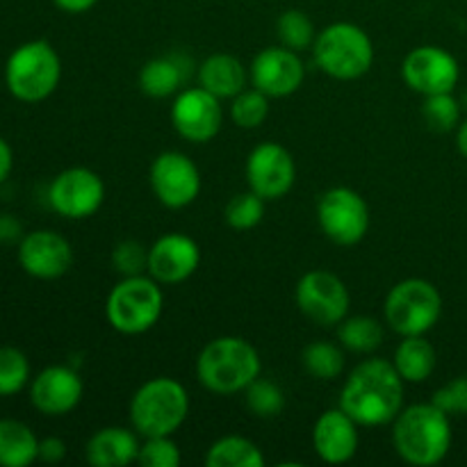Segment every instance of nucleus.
<instances>
[{"label": "nucleus", "instance_id": "1", "mask_svg": "<svg viewBox=\"0 0 467 467\" xmlns=\"http://www.w3.org/2000/svg\"><path fill=\"white\" fill-rule=\"evenodd\" d=\"M404 383L392 360L368 358L351 369L337 406L360 427L392 424L404 409Z\"/></svg>", "mask_w": 467, "mask_h": 467}, {"label": "nucleus", "instance_id": "2", "mask_svg": "<svg viewBox=\"0 0 467 467\" xmlns=\"http://www.w3.org/2000/svg\"><path fill=\"white\" fill-rule=\"evenodd\" d=\"M451 441V418L433 401L406 406L392 422V447L409 465H438L450 454Z\"/></svg>", "mask_w": 467, "mask_h": 467}, {"label": "nucleus", "instance_id": "3", "mask_svg": "<svg viewBox=\"0 0 467 467\" xmlns=\"http://www.w3.org/2000/svg\"><path fill=\"white\" fill-rule=\"evenodd\" d=\"M263 372L258 349L240 336L210 340L196 358V379L208 392L231 397L244 392Z\"/></svg>", "mask_w": 467, "mask_h": 467}, {"label": "nucleus", "instance_id": "4", "mask_svg": "<svg viewBox=\"0 0 467 467\" xmlns=\"http://www.w3.org/2000/svg\"><path fill=\"white\" fill-rule=\"evenodd\" d=\"M128 413H130V427L141 438L173 436L190 415V395L176 379H149L135 390Z\"/></svg>", "mask_w": 467, "mask_h": 467}, {"label": "nucleus", "instance_id": "5", "mask_svg": "<svg viewBox=\"0 0 467 467\" xmlns=\"http://www.w3.org/2000/svg\"><path fill=\"white\" fill-rule=\"evenodd\" d=\"M62 80V59L50 41L32 39L16 46L5 62V85L21 103H41Z\"/></svg>", "mask_w": 467, "mask_h": 467}, {"label": "nucleus", "instance_id": "6", "mask_svg": "<svg viewBox=\"0 0 467 467\" xmlns=\"http://www.w3.org/2000/svg\"><path fill=\"white\" fill-rule=\"evenodd\" d=\"M313 59L333 80H358L372 68L374 44L368 32L349 21H337L317 32Z\"/></svg>", "mask_w": 467, "mask_h": 467}, {"label": "nucleus", "instance_id": "7", "mask_svg": "<svg viewBox=\"0 0 467 467\" xmlns=\"http://www.w3.org/2000/svg\"><path fill=\"white\" fill-rule=\"evenodd\" d=\"M164 310L162 287L149 274L121 276L105 299V319L121 336H141L160 322Z\"/></svg>", "mask_w": 467, "mask_h": 467}, {"label": "nucleus", "instance_id": "8", "mask_svg": "<svg viewBox=\"0 0 467 467\" xmlns=\"http://www.w3.org/2000/svg\"><path fill=\"white\" fill-rule=\"evenodd\" d=\"M442 315V295L427 278H404L388 292L386 324L397 336H427Z\"/></svg>", "mask_w": 467, "mask_h": 467}, {"label": "nucleus", "instance_id": "9", "mask_svg": "<svg viewBox=\"0 0 467 467\" xmlns=\"http://www.w3.org/2000/svg\"><path fill=\"white\" fill-rule=\"evenodd\" d=\"M317 223L337 246H356L369 231L368 201L351 187H331L317 203Z\"/></svg>", "mask_w": 467, "mask_h": 467}, {"label": "nucleus", "instance_id": "10", "mask_svg": "<svg viewBox=\"0 0 467 467\" xmlns=\"http://www.w3.org/2000/svg\"><path fill=\"white\" fill-rule=\"evenodd\" d=\"M296 308L317 327H337L349 315V287L337 274L313 269L304 274L295 290Z\"/></svg>", "mask_w": 467, "mask_h": 467}, {"label": "nucleus", "instance_id": "11", "mask_svg": "<svg viewBox=\"0 0 467 467\" xmlns=\"http://www.w3.org/2000/svg\"><path fill=\"white\" fill-rule=\"evenodd\" d=\"M48 203L59 217L80 222L94 217L105 203V182L94 169L68 167L53 178Z\"/></svg>", "mask_w": 467, "mask_h": 467}, {"label": "nucleus", "instance_id": "12", "mask_svg": "<svg viewBox=\"0 0 467 467\" xmlns=\"http://www.w3.org/2000/svg\"><path fill=\"white\" fill-rule=\"evenodd\" d=\"M149 181L155 199L169 210H182L194 203L203 185L196 162L181 150H164L155 155Z\"/></svg>", "mask_w": 467, "mask_h": 467}, {"label": "nucleus", "instance_id": "13", "mask_svg": "<svg viewBox=\"0 0 467 467\" xmlns=\"http://www.w3.org/2000/svg\"><path fill=\"white\" fill-rule=\"evenodd\" d=\"M171 126L192 144H208L219 135L223 123L222 100L203 87H187L173 96Z\"/></svg>", "mask_w": 467, "mask_h": 467}, {"label": "nucleus", "instance_id": "14", "mask_svg": "<svg viewBox=\"0 0 467 467\" xmlns=\"http://www.w3.org/2000/svg\"><path fill=\"white\" fill-rule=\"evenodd\" d=\"M401 78L409 89L420 96L450 94L459 85L461 67L450 50L441 46H420L404 57Z\"/></svg>", "mask_w": 467, "mask_h": 467}, {"label": "nucleus", "instance_id": "15", "mask_svg": "<svg viewBox=\"0 0 467 467\" xmlns=\"http://www.w3.org/2000/svg\"><path fill=\"white\" fill-rule=\"evenodd\" d=\"M246 182L249 190L265 201H278L290 194L296 181V164L290 150L276 141L258 144L246 158Z\"/></svg>", "mask_w": 467, "mask_h": 467}, {"label": "nucleus", "instance_id": "16", "mask_svg": "<svg viewBox=\"0 0 467 467\" xmlns=\"http://www.w3.org/2000/svg\"><path fill=\"white\" fill-rule=\"evenodd\" d=\"M16 255L23 272L39 281L62 278L73 267L71 242L48 228L26 233L18 242Z\"/></svg>", "mask_w": 467, "mask_h": 467}, {"label": "nucleus", "instance_id": "17", "mask_svg": "<svg viewBox=\"0 0 467 467\" xmlns=\"http://www.w3.org/2000/svg\"><path fill=\"white\" fill-rule=\"evenodd\" d=\"M249 80L269 99H285L301 89L306 80V67L295 50L285 46H269L260 50L251 62Z\"/></svg>", "mask_w": 467, "mask_h": 467}, {"label": "nucleus", "instance_id": "18", "mask_svg": "<svg viewBox=\"0 0 467 467\" xmlns=\"http://www.w3.org/2000/svg\"><path fill=\"white\" fill-rule=\"evenodd\" d=\"M201 246L185 233H167L149 246V276L160 285H181L196 274Z\"/></svg>", "mask_w": 467, "mask_h": 467}, {"label": "nucleus", "instance_id": "19", "mask_svg": "<svg viewBox=\"0 0 467 467\" xmlns=\"http://www.w3.org/2000/svg\"><path fill=\"white\" fill-rule=\"evenodd\" d=\"M85 383L68 365H48L30 381V401L41 415L64 418L82 401Z\"/></svg>", "mask_w": 467, "mask_h": 467}, {"label": "nucleus", "instance_id": "20", "mask_svg": "<svg viewBox=\"0 0 467 467\" xmlns=\"http://www.w3.org/2000/svg\"><path fill=\"white\" fill-rule=\"evenodd\" d=\"M360 424L337 409L324 410L313 427V447L319 461L328 465L349 463L360 447Z\"/></svg>", "mask_w": 467, "mask_h": 467}, {"label": "nucleus", "instance_id": "21", "mask_svg": "<svg viewBox=\"0 0 467 467\" xmlns=\"http://www.w3.org/2000/svg\"><path fill=\"white\" fill-rule=\"evenodd\" d=\"M140 433L126 427H103L87 441L85 456L94 467H126L137 463Z\"/></svg>", "mask_w": 467, "mask_h": 467}, {"label": "nucleus", "instance_id": "22", "mask_svg": "<svg viewBox=\"0 0 467 467\" xmlns=\"http://www.w3.org/2000/svg\"><path fill=\"white\" fill-rule=\"evenodd\" d=\"M190 76V59L185 55H160L140 68L137 85L150 99H169L182 89Z\"/></svg>", "mask_w": 467, "mask_h": 467}, {"label": "nucleus", "instance_id": "23", "mask_svg": "<svg viewBox=\"0 0 467 467\" xmlns=\"http://www.w3.org/2000/svg\"><path fill=\"white\" fill-rule=\"evenodd\" d=\"M199 85L217 96L219 100L235 99L249 85V71L231 53H214L199 67Z\"/></svg>", "mask_w": 467, "mask_h": 467}, {"label": "nucleus", "instance_id": "24", "mask_svg": "<svg viewBox=\"0 0 467 467\" xmlns=\"http://www.w3.org/2000/svg\"><path fill=\"white\" fill-rule=\"evenodd\" d=\"M392 365L406 383H424L438 365L436 347L424 336H406L397 345Z\"/></svg>", "mask_w": 467, "mask_h": 467}, {"label": "nucleus", "instance_id": "25", "mask_svg": "<svg viewBox=\"0 0 467 467\" xmlns=\"http://www.w3.org/2000/svg\"><path fill=\"white\" fill-rule=\"evenodd\" d=\"M39 461V438L21 420H0V467H27Z\"/></svg>", "mask_w": 467, "mask_h": 467}, {"label": "nucleus", "instance_id": "26", "mask_svg": "<svg viewBox=\"0 0 467 467\" xmlns=\"http://www.w3.org/2000/svg\"><path fill=\"white\" fill-rule=\"evenodd\" d=\"M208 467H265V454L244 436H222L205 451Z\"/></svg>", "mask_w": 467, "mask_h": 467}, {"label": "nucleus", "instance_id": "27", "mask_svg": "<svg viewBox=\"0 0 467 467\" xmlns=\"http://www.w3.org/2000/svg\"><path fill=\"white\" fill-rule=\"evenodd\" d=\"M383 324L372 315H347L337 324V340L351 354H374L383 345Z\"/></svg>", "mask_w": 467, "mask_h": 467}, {"label": "nucleus", "instance_id": "28", "mask_svg": "<svg viewBox=\"0 0 467 467\" xmlns=\"http://www.w3.org/2000/svg\"><path fill=\"white\" fill-rule=\"evenodd\" d=\"M301 365L317 381H336L347 368L345 347L328 340H315L301 351Z\"/></svg>", "mask_w": 467, "mask_h": 467}, {"label": "nucleus", "instance_id": "29", "mask_svg": "<svg viewBox=\"0 0 467 467\" xmlns=\"http://www.w3.org/2000/svg\"><path fill=\"white\" fill-rule=\"evenodd\" d=\"M276 36L281 46L295 50V53H304L308 48L313 50L317 30H315L313 18L306 12H301V9H285L276 21Z\"/></svg>", "mask_w": 467, "mask_h": 467}, {"label": "nucleus", "instance_id": "30", "mask_svg": "<svg viewBox=\"0 0 467 467\" xmlns=\"http://www.w3.org/2000/svg\"><path fill=\"white\" fill-rule=\"evenodd\" d=\"M244 404L251 415L260 420H272L285 410V392L276 381L258 377L249 388L244 390Z\"/></svg>", "mask_w": 467, "mask_h": 467}, {"label": "nucleus", "instance_id": "31", "mask_svg": "<svg viewBox=\"0 0 467 467\" xmlns=\"http://www.w3.org/2000/svg\"><path fill=\"white\" fill-rule=\"evenodd\" d=\"M30 360L16 347H0V397H14L30 386Z\"/></svg>", "mask_w": 467, "mask_h": 467}, {"label": "nucleus", "instance_id": "32", "mask_svg": "<svg viewBox=\"0 0 467 467\" xmlns=\"http://www.w3.org/2000/svg\"><path fill=\"white\" fill-rule=\"evenodd\" d=\"M269 96L263 94L260 89H244L231 99V119L235 126L244 128V130H254V128H260L269 117V109H272V103H269Z\"/></svg>", "mask_w": 467, "mask_h": 467}, {"label": "nucleus", "instance_id": "33", "mask_svg": "<svg viewBox=\"0 0 467 467\" xmlns=\"http://www.w3.org/2000/svg\"><path fill=\"white\" fill-rule=\"evenodd\" d=\"M265 217V199L255 194L254 190H246L242 194L233 196L223 210V219H226L228 228L233 231H254Z\"/></svg>", "mask_w": 467, "mask_h": 467}, {"label": "nucleus", "instance_id": "34", "mask_svg": "<svg viewBox=\"0 0 467 467\" xmlns=\"http://www.w3.org/2000/svg\"><path fill=\"white\" fill-rule=\"evenodd\" d=\"M422 117L427 126L436 132H451L461 123V103L456 100L454 91L450 94L424 96Z\"/></svg>", "mask_w": 467, "mask_h": 467}, {"label": "nucleus", "instance_id": "35", "mask_svg": "<svg viewBox=\"0 0 467 467\" xmlns=\"http://www.w3.org/2000/svg\"><path fill=\"white\" fill-rule=\"evenodd\" d=\"M181 447L173 436L144 438L137 456V465L141 467H178L181 465Z\"/></svg>", "mask_w": 467, "mask_h": 467}, {"label": "nucleus", "instance_id": "36", "mask_svg": "<svg viewBox=\"0 0 467 467\" xmlns=\"http://www.w3.org/2000/svg\"><path fill=\"white\" fill-rule=\"evenodd\" d=\"M112 265L121 276H140L149 269V249L137 240H121L112 251Z\"/></svg>", "mask_w": 467, "mask_h": 467}, {"label": "nucleus", "instance_id": "37", "mask_svg": "<svg viewBox=\"0 0 467 467\" xmlns=\"http://www.w3.org/2000/svg\"><path fill=\"white\" fill-rule=\"evenodd\" d=\"M431 401L450 418H463L467 415V377H456L447 381L445 386L433 392Z\"/></svg>", "mask_w": 467, "mask_h": 467}, {"label": "nucleus", "instance_id": "38", "mask_svg": "<svg viewBox=\"0 0 467 467\" xmlns=\"http://www.w3.org/2000/svg\"><path fill=\"white\" fill-rule=\"evenodd\" d=\"M67 456V442L57 436H48L39 441V461L44 463H59Z\"/></svg>", "mask_w": 467, "mask_h": 467}, {"label": "nucleus", "instance_id": "39", "mask_svg": "<svg viewBox=\"0 0 467 467\" xmlns=\"http://www.w3.org/2000/svg\"><path fill=\"white\" fill-rule=\"evenodd\" d=\"M23 226L16 217L12 214H0V244H12V242H21Z\"/></svg>", "mask_w": 467, "mask_h": 467}, {"label": "nucleus", "instance_id": "40", "mask_svg": "<svg viewBox=\"0 0 467 467\" xmlns=\"http://www.w3.org/2000/svg\"><path fill=\"white\" fill-rule=\"evenodd\" d=\"M14 169V150L5 137H0V185L9 178Z\"/></svg>", "mask_w": 467, "mask_h": 467}, {"label": "nucleus", "instance_id": "41", "mask_svg": "<svg viewBox=\"0 0 467 467\" xmlns=\"http://www.w3.org/2000/svg\"><path fill=\"white\" fill-rule=\"evenodd\" d=\"M55 7H59L67 14H85L94 7L99 0H53Z\"/></svg>", "mask_w": 467, "mask_h": 467}, {"label": "nucleus", "instance_id": "42", "mask_svg": "<svg viewBox=\"0 0 467 467\" xmlns=\"http://www.w3.org/2000/svg\"><path fill=\"white\" fill-rule=\"evenodd\" d=\"M456 149L467 160V117L456 128Z\"/></svg>", "mask_w": 467, "mask_h": 467}]
</instances>
